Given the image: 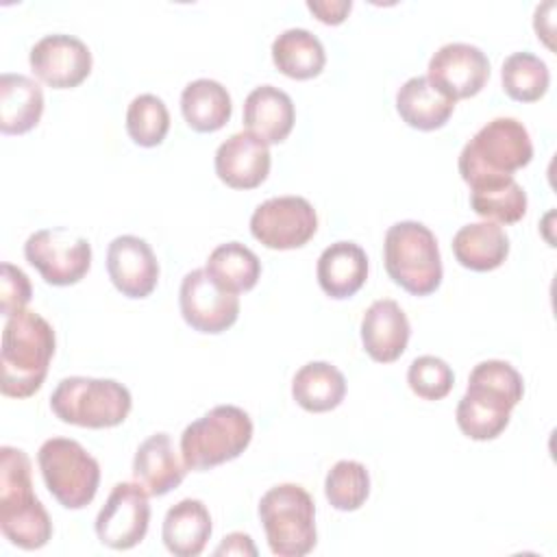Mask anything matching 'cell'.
Returning <instances> with one entry per match:
<instances>
[{
	"label": "cell",
	"instance_id": "cell-21",
	"mask_svg": "<svg viewBox=\"0 0 557 557\" xmlns=\"http://www.w3.org/2000/svg\"><path fill=\"white\" fill-rule=\"evenodd\" d=\"M296 109L283 89L274 85L255 87L244 100V126L263 144H281L294 128Z\"/></svg>",
	"mask_w": 557,
	"mask_h": 557
},
{
	"label": "cell",
	"instance_id": "cell-33",
	"mask_svg": "<svg viewBox=\"0 0 557 557\" xmlns=\"http://www.w3.org/2000/svg\"><path fill=\"white\" fill-rule=\"evenodd\" d=\"M170 131V111L154 94H139L126 109V133L141 148L163 144Z\"/></svg>",
	"mask_w": 557,
	"mask_h": 557
},
{
	"label": "cell",
	"instance_id": "cell-11",
	"mask_svg": "<svg viewBox=\"0 0 557 557\" xmlns=\"http://www.w3.org/2000/svg\"><path fill=\"white\" fill-rule=\"evenodd\" d=\"M318 231V213L302 196H276L250 215L252 237L272 250L302 248Z\"/></svg>",
	"mask_w": 557,
	"mask_h": 557
},
{
	"label": "cell",
	"instance_id": "cell-31",
	"mask_svg": "<svg viewBox=\"0 0 557 557\" xmlns=\"http://www.w3.org/2000/svg\"><path fill=\"white\" fill-rule=\"evenodd\" d=\"M503 89L511 100L535 102L548 91V65L533 52H513L500 67Z\"/></svg>",
	"mask_w": 557,
	"mask_h": 557
},
{
	"label": "cell",
	"instance_id": "cell-7",
	"mask_svg": "<svg viewBox=\"0 0 557 557\" xmlns=\"http://www.w3.org/2000/svg\"><path fill=\"white\" fill-rule=\"evenodd\" d=\"M252 440L250 416L235 405H218L181 433V459L187 470H211L237 459Z\"/></svg>",
	"mask_w": 557,
	"mask_h": 557
},
{
	"label": "cell",
	"instance_id": "cell-4",
	"mask_svg": "<svg viewBox=\"0 0 557 557\" xmlns=\"http://www.w3.org/2000/svg\"><path fill=\"white\" fill-rule=\"evenodd\" d=\"M533 144L527 126L516 117H494L481 126L459 152V174L470 185L513 176L529 165Z\"/></svg>",
	"mask_w": 557,
	"mask_h": 557
},
{
	"label": "cell",
	"instance_id": "cell-36",
	"mask_svg": "<svg viewBox=\"0 0 557 557\" xmlns=\"http://www.w3.org/2000/svg\"><path fill=\"white\" fill-rule=\"evenodd\" d=\"M307 9L322 22V24H329V26H337L342 24L350 9H352V2L350 0H309L307 2Z\"/></svg>",
	"mask_w": 557,
	"mask_h": 557
},
{
	"label": "cell",
	"instance_id": "cell-27",
	"mask_svg": "<svg viewBox=\"0 0 557 557\" xmlns=\"http://www.w3.org/2000/svg\"><path fill=\"white\" fill-rule=\"evenodd\" d=\"M292 396L305 411L324 413L344 400L346 379L329 361H309L294 374Z\"/></svg>",
	"mask_w": 557,
	"mask_h": 557
},
{
	"label": "cell",
	"instance_id": "cell-12",
	"mask_svg": "<svg viewBox=\"0 0 557 557\" xmlns=\"http://www.w3.org/2000/svg\"><path fill=\"white\" fill-rule=\"evenodd\" d=\"M150 522L148 494L137 483H115L102 509L96 516L98 540L113 550H128L137 546Z\"/></svg>",
	"mask_w": 557,
	"mask_h": 557
},
{
	"label": "cell",
	"instance_id": "cell-6",
	"mask_svg": "<svg viewBox=\"0 0 557 557\" xmlns=\"http://www.w3.org/2000/svg\"><path fill=\"white\" fill-rule=\"evenodd\" d=\"M133 398L126 385L115 379L65 376L50 394L52 413L74 426L111 429L126 420Z\"/></svg>",
	"mask_w": 557,
	"mask_h": 557
},
{
	"label": "cell",
	"instance_id": "cell-8",
	"mask_svg": "<svg viewBox=\"0 0 557 557\" xmlns=\"http://www.w3.org/2000/svg\"><path fill=\"white\" fill-rule=\"evenodd\" d=\"M259 520L268 546L278 557H302L313 550L315 503L311 494L296 483L270 487L259 500Z\"/></svg>",
	"mask_w": 557,
	"mask_h": 557
},
{
	"label": "cell",
	"instance_id": "cell-32",
	"mask_svg": "<svg viewBox=\"0 0 557 557\" xmlns=\"http://www.w3.org/2000/svg\"><path fill=\"white\" fill-rule=\"evenodd\" d=\"M324 496L337 511H357L370 496V474L361 461L342 459L324 479Z\"/></svg>",
	"mask_w": 557,
	"mask_h": 557
},
{
	"label": "cell",
	"instance_id": "cell-24",
	"mask_svg": "<svg viewBox=\"0 0 557 557\" xmlns=\"http://www.w3.org/2000/svg\"><path fill=\"white\" fill-rule=\"evenodd\" d=\"M396 111L407 126L418 131H435L450 120L455 102L446 98L426 76H411L396 91Z\"/></svg>",
	"mask_w": 557,
	"mask_h": 557
},
{
	"label": "cell",
	"instance_id": "cell-30",
	"mask_svg": "<svg viewBox=\"0 0 557 557\" xmlns=\"http://www.w3.org/2000/svg\"><path fill=\"white\" fill-rule=\"evenodd\" d=\"M527 191L513 176L470 187L472 211L496 224L520 222L527 213Z\"/></svg>",
	"mask_w": 557,
	"mask_h": 557
},
{
	"label": "cell",
	"instance_id": "cell-18",
	"mask_svg": "<svg viewBox=\"0 0 557 557\" xmlns=\"http://www.w3.org/2000/svg\"><path fill=\"white\" fill-rule=\"evenodd\" d=\"M409 335V320L392 298L374 300L361 318V344L379 363L396 361L405 352Z\"/></svg>",
	"mask_w": 557,
	"mask_h": 557
},
{
	"label": "cell",
	"instance_id": "cell-9",
	"mask_svg": "<svg viewBox=\"0 0 557 557\" xmlns=\"http://www.w3.org/2000/svg\"><path fill=\"white\" fill-rule=\"evenodd\" d=\"M37 463L48 492L65 509H83L94 500L100 485V466L76 440H46L39 446Z\"/></svg>",
	"mask_w": 557,
	"mask_h": 557
},
{
	"label": "cell",
	"instance_id": "cell-5",
	"mask_svg": "<svg viewBox=\"0 0 557 557\" xmlns=\"http://www.w3.org/2000/svg\"><path fill=\"white\" fill-rule=\"evenodd\" d=\"M383 261L389 278L413 296H429L442 283V255L429 226L403 220L387 228Z\"/></svg>",
	"mask_w": 557,
	"mask_h": 557
},
{
	"label": "cell",
	"instance_id": "cell-29",
	"mask_svg": "<svg viewBox=\"0 0 557 557\" xmlns=\"http://www.w3.org/2000/svg\"><path fill=\"white\" fill-rule=\"evenodd\" d=\"M205 270L222 289L242 294L257 285L261 276V261L242 242H226L211 250Z\"/></svg>",
	"mask_w": 557,
	"mask_h": 557
},
{
	"label": "cell",
	"instance_id": "cell-17",
	"mask_svg": "<svg viewBox=\"0 0 557 557\" xmlns=\"http://www.w3.org/2000/svg\"><path fill=\"white\" fill-rule=\"evenodd\" d=\"M272 157L268 144L248 131L233 133L215 150V174L233 189H255L270 174Z\"/></svg>",
	"mask_w": 557,
	"mask_h": 557
},
{
	"label": "cell",
	"instance_id": "cell-26",
	"mask_svg": "<svg viewBox=\"0 0 557 557\" xmlns=\"http://www.w3.org/2000/svg\"><path fill=\"white\" fill-rule=\"evenodd\" d=\"M181 111L187 126L196 133H215L231 120L233 102L222 83L196 78L181 94Z\"/></svg>",
	"mask_w": 557,
	"mask_h": 557
},
{
	"label": "cell",
	"instance_id": "cell-35",
	"mask_svg": "<svg viewBox=\"0 0 557 557\" xmlns=\"http://www.w3.org/2000/svg\"><path fill=\"white\" fill-rule=\"evenodd\" d=\"M33 287L28 276L13 263H2L0 268V311L4 318H11L26 309L30 302Z\"/></svg>",
	"mask_w": 557,
	"mask_h": 557
},
{
	"label": "cell",
	"instance_id": "cell-37",
	"mask_svg": "<svg viewBox=\"0 0 557 557\" xmlns=\"http://www.w3.org/2000/svg\"><path fill=\"white\" fill-rule=\"evenodd\" d=\"M257 555V548H255V544H252V540H250V535L248 533H239V531H235V533H228L224 540H222V544L215 548V555Z\"/></svg>",
	"mask_w": 557,
	"mask_h": 557
},
{
	"label": "cell",
	"instance_id": "cell-1",
	"mask_svg": "<svg viewBox=\"0 0 557 557\" xmlns=\"http://www.w3.org/2000/svg\"><path fill=\"white\" fill-rule=\"evenodd\" d=\"M522 374L503 359H487L472 368L466 394L455 418L461 433L476 442L498 437L511 418V409L522 400Z\"/></svg>",
	"mask_w": 557,
	"mask_h": 557
},
{
	"label": "cell",
	"instance_id": "cell-13",
	"mask_svg": "<svg viewBox=\"0 0 557 557\" xmlns=\"http://www.w3.org/2000/svg\"><path fill=\"white\" fill-rule=\"evenodd\" d=\"M178 307L183 320L198 333L218 335L231 329L239 315V298L222 289L205 268L183 276L178 289Z\"/></svg>",
	"mask_w": 557,
	"mask_h": 557
},
{
	"label": "cell",
	"instance_id": "cell-34",
	"mask_svg": "<svg viewBox=\"0 0 557 557\" xmlns=\"http://www.w3.org/2000/svg\"><path fill=\"white\" fill-rule=\"evenodd\" d=\"M407 383L416 396L424 400H442L453 389L455 374L444 359L435 355H422L409 363Z\"/></svg>",
	"mask_w": 557,
	"mask_h": 557
},
{
	"label": "cell",
	"instance_id": "cell-3",
	"mask_svg": "<svg viewBox=\"0 0 557 557\" xmlns=\"http://www.w3.org/2000/svg\"><path fill=\"white\" fill-rule=\"evenodd\" d=\"M0 531L24 550H37L52 537V520L33 494L30 459L13 446L0 448Z\"/></svg>",
	"mask_w": 557,
	"mask_h": 557
},
{
	"label": "cell",
	"instance_id": "cell-19",
	"mask_svg": "<svg viewBox=\"0 0 557 557\" xmlns=\"http://www.w3.org/2000/svg\"><path fill=\"white\" fill-rule=\"evenodd\" d=\"M187 466L178 459L168 433L146 437L133 457V479L148 496H163L181 485Z\"/></svg>",
	"mask_w": 557,
	"mask_h": 557
},
{
	"label": "cell",
	"instance_id": "cell-15",
	"mask_svg": "<svg viewBox=\"0 0 557 557\" xmlns=\"http://www.w3.org/2000/svg\"><path fill=\"white\" fill-rule=\"evenodd\" d=\"M30 70L52 89L78 87L91 72V50L74 35L52 33L41 37L28 52Z\"/></svg>",
	"mask_w": 557,
	"mask_h": 557
},
{
	"label": "cell",
	"instance_id": "cell-22",
	"mask_svg": "<svg viewBox=\"0 0 557 557\" xmlns=\"http://www.w3.org/2000/svg\"><path fill=\"white\" fill-rule=\"evenodd\" d=\"M211 531L213 524L205 503L198 498H183L168 509L161 537L172 555L198 557L205 550Z\"/></svg>",
	"mask_w": 557,
	"mask_h": 557
},
{
	"label": "cell",
	"instance_id": "cell-2",
	"mask_svg": "<svg viewBox=\"0 0 557 557\" xmlns=\"http://www.w3.org/2000/svg\"><path fill=\"white\" fill-rule=\"evenodd\" d=\"M54 346V329L39 313L24 309L7 318L0 352V392L11 398L33 396L46 381Z\"/></svg>",
	"mask_w": 557,
	"mask_h": 557
},
{
	"label": "cell",
	"instance_id": "cell-28",
	"mask_svg": "<svg viewBox=\"0 0 557 557\" xmlns=\"http://www.w3.org/2000/svg\"><path fill=\"white\" fill-rule=\"evenodd\" d=\"M276 70L294 81H309L324 70L326 52L322 41L307 28H287L272 41Z\"/></svg>",
	"mask_w": 557,
	"mask_h": 557
},
{
	"label": "cell",
	"instance_id": "cell-25",
	"mask_svg": "<svg viewBox=\"0 0 557 557\" xmlns=\"http://www.w3.org/2000/svg\"><path fill=\"white\" fill-rule=\"evenodd\" d=\"M453 255L459 265L472 272H490L505 263L509 255V237L496 222H472L455 233Z\"/></svg>",
	"mask_w": 557,
	"mask_h": 557
},
{
	"label": "cell",
	"instance_id": "cell-14",
	"mask_svg": "<svg viewBox=\"0 0 557 557\" xmlns=\"http://www.w3.org/2000/svg\"><path fill=\"white\" fill-rule=\"evenodd\" d=\"M426 78L453 102L472 98L490 78V59L479 46L450 41L429 59Z\"/></svg>",
	"mask_w": 557,
	"mask_h": 557
},
{
	"label": "cell",
	"instance_id": "cell-20",
	"mask_svg": "<svg viewBox=\"0 0 557 557\" xmlns=\"http://www.w3.org/2000/svg\"><path fill=\"white\" fill-rule=\"evenodd\" d=\"M315 276L326 296L350 298L368 281V255L355 242H335L320 252Z\"/></svg>",
	"mask_w": 557,
	"mask_h": 557
},
{
	"label": "cell",
	"instance_id": "cell-23",
	"mask_svg": "<svg viewBox=\"0 0 557 557\" xmlns=\"http://www.w3.org/2000/svg\"><path fill=\"white\" fill-rule=\"evenodd\" d=\"M44 113V91L39 83L24 74L4 72L0 76V131L24 135L33 131Z\"/></svg>",
	"mask_w": 557,
	"mask_h": 557
},
{
	"label": "cell",
	"instance_id": "cell-16",
	"mask_svg": "<svg viewBox=\"0 0 557 557\" xmlns=\"http://www.w3.org/2000/svg\"><path fill=\"white\" fill-rule=\"evenodd\" d=\"M107 272L126 298H146L159 281V261L150 244L137 235H117L107 248Z\"/></svg>",
	"mask_w": 557,
	"mask_h": 557
},
{
	"label": "cell",
	"instance_id": "cell-10",
	"mask_svg": "<svg viewBox=\"0 0 557 557\" xmlns=\"http://www.w3.org/2000/svg\"><path fill=\"white\" fill-rule=\"evenodd\" d=\"M26 261L48 285L78 283L91 268V244L65 226L39 228L24 244Z\"/></svg>",
	"mask_w": 557,
	"mask_h": 557
}]
</instances>
